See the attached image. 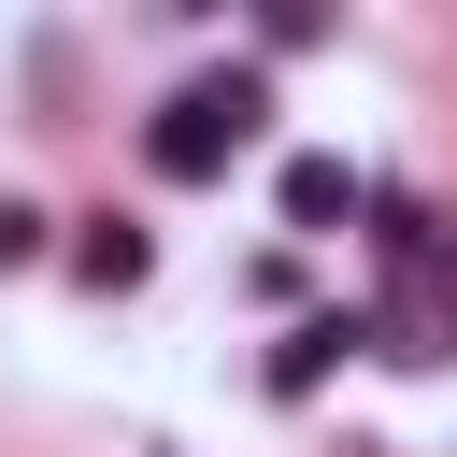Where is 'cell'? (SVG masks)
<instances>
[{"label": "cell", "instance_id": "3", "mask_svg": "<svg viewBox=\"0 0 457 457\" xmlns=\"http://www.w3.org/2000/svg\"><path fill=\"white\" fill-rule=\"evenodd\" d=\"M271 200H286V228H343V214H371V186H357L343 157H286Z\"/></svg>", "mask_w": 457, "mask_h": 457}, {"label": "cell", "instance_id": "2", "mask_svg": "<svg viewBox=\"0 0 457 457\" xmlns=\"http://www.w3.org/2000/svg\"><path fill=\"white\" fill-rule=\"evenodd\" d=\"M343 343H371V314H300V328L271 343V400H314V386L343 371Z\"/></svg>", "mask_w": 457, "mask_h": 457}, {"label": "cell", "instance_id": "1", "mask_svg": "<svg viewBox=\"0 0 457 457\" xmlns=\"http://www.w3.org/2000/svg\"><path fill=\"white\" fill-rule=\"evenodd\" d=\"M257 129H271V86H257V71H200V86H171V100H157L143 157H157V186H214Z\"/></svg>", "mask_w": 457, "mask_h": 457}, {"label": "cell", "instance_id": "4", "mask_svg": "<svg viewBox=\"0 0 457 457\" xmlns=\"http://www.w3.org/2000/svg\"><path fill=\"white\" fill-rule=\"evenodd\" d=\"M143 271H157V243H143V228H129V214H100V228H86V243H71V286H100V300H129V286H143Z\"/></svg>", "mask_w": 457, "mask_h": 457}, {"label": "cell", "instance_id": "5", "mask_svg": "<svg viewBox=\"0 0 457 457\" xmlns=\"http://www.w3.org/2000/svg\"><path fill=\"white\" fill-rule=\"evenodd\" d=\"M29 257H43V214H29V200H0V271H29Z\"/></svg>", "mask_w": 457, "mask_h": 457}]
</instances>
